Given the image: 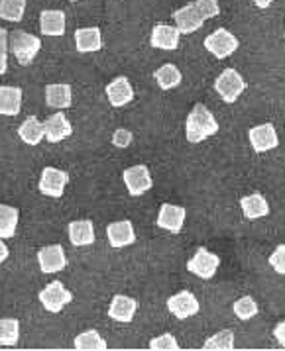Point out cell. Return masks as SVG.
Listing matches in <instances>:
<instances>
[{"instance_id": "1", "label": "cell", "mask_w": 285, "mask_h": 351, "mask_svg": "<svg viewBox=\"0 0 285 351\" xmlns=\"http://www.w3.org/2000/svg\"><path fill=\"white\" fill-rule=\"evenodd\" d=\"M218 132V122L213 116V112L203 106V104H195L193 110L189 112L185 122V138L189 143H201L207 138H211Z\"/></svg>"}, {"instance_id": "2", "label": "cell", "mask_w": 285, "mask_h": 351, "mask_svg": "<svg viewBox=\"0 0 285 351\" xmlns=\"http://www.w3.org/2000/svg\"><path fill=\"white\" fill-rule=\"evenodd\" d=\"M10 49H12V53L18 59V63L26 67V65H30L36 59L38 51L42 49V40L32 36L28 32L14 29L10 34Z\"/></svg>"}, {"instance_id": "3", "label": "cell", "mask_w": 285, "mask_h": 351, "mask_svg": "<svg viewBox=\"0 0 285 351\" xmlns=\"http://www.w3.org/2000/svg\"><path fill=\"white\" fill-rule=\"evenodd\" d=\"M214 90L227 104H232L240 99V95L246 90V81L236 69H225L214 81Z\"/></svg>"}, {"instance_id": "4", "label": "cell", "mask_w": 285, "mask_h": 351, "mask_svg": "<svg viewBox=\"0 0 285 351\" xmlns=\"http://www.w3.org/2000/svg\"><path fill=\"white\" fill-rule=\"evenodd\" d=\"M238 38L232 34V32H228L225 28H218L214 29L213 34H209L207 38H205V47H207V51L209 53H213L216 59H227L230 57L236 49H238Z\"/></svg>"}, {"instance_id": "5", "label": "cell", "mask_w": 285, "mask_h": 351, "mask_svg": "<svg viewBox=\"0 0 285 351\" xmlns=\"http://www.w3.org/2000/svg\"><path fill=\"white\" fill-rule=\"evenodd\" d=\"M218 265H220V257L216 253L205 250V247H199L195 255L187 261V269L205 281L213 279L218 271Z\"/></svg>"}, {"instance_id": "6", "label": "cell", "mask_w": 285, "mask_h": 351, "mask_svg": "<svg viewBox=\"0 0 285 351\" xmlns=\"http://www.w3.org/2000/svg\"><path fill=\"white\" fill-rule=\"evenodd\" d=\"M71 300V291H67L61 281H52L45 289H43L42 293H40V302H42V306L47 310V312H52V314L61 312L63 306H67Z\"/></svg>"}, {"instance_id": "7", "label": "cell", "mask_w": 285, "mask_h": 351, "mask_svg": "<svg viewBox=\"0 0 285 351\" xmlns=\"http://www.w3.org/2000/svg\"><path fill=\"white\" fill-rule=\"evenodd\" d=\"M67 183H69V175L65 171L56 167H45L42 171V177H40V193L52 198L63 197Z\"/></svg>"}, {"instance_id": "8", "label": "cell", "mask_w": 285, "mask_h": 351, "mask_svg": "<svg viewBox=\"0 0 285 351\" xmlns=\"http://www.w3.org/2000/svg\"><path fill=\"white\" fill-rule=\"evenodd\" d=\"M122 179H124V184H126V189H128V193L132 197H140V195L148 193L154 186L150 169L146 167V165L128 167L122 173Z\"/></svg>"}, {"instance_id": "9", "label": "cell", "mask_w": 285, "mask_h": 351, "mask_svg": "<svg viewBox=\"0 0 285 351\" xmlns=\"http://www.w3.org/2000/svg\"><path fill=\"white\" fill-rule=\"evenodd\" d=\"M173 20H175V26L179 28L181 34H193V32L203 28V24L207 22L195 2H189L185 6L177 8L173 12Z\"/></svg>"}, {"instance_id": "10", "label": "cell", "mask_w": 285, "mask_h": 351, "mask_svg": "<svg viewBox=\"0 0 285 351\" xmlns=\"http://www.w3.org/2000/svg\"><path fill=\"white\" fill-rule=\"evenodd\" d=\"M248 138H250L252 149L256 154L270 152V149H275L280 145V138H277V132H275L273 124H260V126L250 128Z\"/></svg>"}, {"instance_id": "11", "label": "cell", "mask_w": 285, "mask_h": 351, "mask_svg": "<svg viewBox=\"0 0 285 351\" xmlns=\"http://www.w3.org/2000/svg\"><path fill=\"white\" fill-rule=\"evenodd\" d=\"M187 210L183 206H177V204H161L159 214H157V228L171 232V234H179L183 230L185 224Z\"/></svg>"}, {"instance_id": "12", "label": "cell", "mask_w": 285, "mask_h": 351, "mask_svg": "<svg viewBox=\"0 0 285 351\" xmlns=\"http://www.w3.org/2000/svg\"><path fill=\"white\" fill-rule=\"evenodd\" d=\"M168 310H170L175 318L185 320V318H191V316H195L199 312L201 304L199 300H197V296L193 295V293L181 291V293L173 295L168 300Z\"/></svg>"}, {"instance_id": "13", "label": "cell", "mask_w": 285, "mask_h": 351, "mask_svg": "<svg viewBox=\"0 0 285 351\" xmlns=\"http://www.w3.org/2000/svg\"><path fill=\"white\" fill-rule=\"evenodd\" d=\"M38 263H40V269L42 273H59L63 269L67 267V255H65V250L56 243V245H47L38 252Z\"/></svg>"}, {"instance_id": "14", "label": "cell", "mask_w": 285, "mask_h": 351, "mask_svg": "<svg viewBox=\"0 0 285 351\" xmlns=\"http://www.w3.org/2000/svg\"><path fill=\"white\" fill-rule=\"evenodd\" d=\"M43 126H45V140L49 141V143H59V141H63L73 134L71 122L67 120V116L61 112V110L52 114L43 122Z\"/></svg>"}, {"instance_id": "15", "label": "cell", "mask_w": 285, "mask_h": 351, "mask_svg": "<svg viewBox=\"0 0 285 351\" xmlns=\"http://www.w3.org/2000/svg\"><path fill=\"white\" fill-rule=\"evenodd\" d=\"M106 238L109 243L114 250H122L126 245H132L136 241V234H134V226L130 220H120V222H113L106 228Z\"/></svg>"}, {"instance_id": "16", "label": "cell", "mask_w": 285, "mask_h": 351, "mask_svg": "<svg viewBox=\"0 0 285 351\" xmlns=\"http://www.w3.org/2000/svg\"><path fill=\"white\" fill-rule=\"evenodd\" d=\"M179 38H181V32L177 26H170V24H156L154 29H152V38L150 42L157 49H166V51H171V49H177L179 45Z\"/></svg>"}, {"instance_id": "17", "label": "cell", "mask_w": 285, "mask_h": 351, "mask_svg": "<svg viewBox=\"0 0 285 351\" xmlns=\"http://www.w3.org/2000/svg\"><path fill=\"white\" fill-rule=\"evenodd\" d=\"M106 97L114 108H122L134 99V88L126 77H116L114 81L106 84Z\"/></svg>"}, {"instance_id": "18", "label": "cell", "mask_w": 285, "mask_h": 351, "mask_svg": "<svg viewBox=\"0 0 285 351\" xmlns=\"http://www.w3.org/2000/svg\"><path fill=\"white\" fill-rule=\"evenodd\" d=\"M136 310H138V302L126 295H116L109 306V316L116 320V322H132L134 316H136Z\"/></svg>"}, {"instance_id": "19", "label": "cell", "mask_w": 285, "mask_h": 351, "mask_svg": "<svg viewBox=\"0 0 285 351\" xmlns=\"http://www.w3.org/2000/svg\"><path fill=\"white\" fill-rule=\"evenodd\" d=\"M45 102H47L49 108H57V110L69 108L73 102L71 86L63 83L47 84L45 86Z\"/></svg>"}, {"instance_id": "20", "label": "cell", "mask_w": 285, "mask_h": 351, "mask_svg": "<svg viewBox=\"0 0 285 351\" xmlns=\"http://www.w3.org/2000/svg\"><path fill=\"white\" fill-rule=\"evenodd\" d=\"M67 18L63 10H43L40 16V28L43 36H63Z\"/></svg>"}, {"instance_id": "21", "label": "cell", "mask_w": 285, "mask_h": 351, "mask_svg": "<svg viewBox=\"0 0 285 351\" xmlns=\"http://www.w3.org/2000/svg\"><path fill=\"white\" fill-rule=\"evenodd\" d=\"M240 208H242L244 218H248V220H258V218H264V216L270 214L268 200L262 197V195H258V193L244 197L240 200Z\"/></svg>"}, {"instance_id": "22", "label": "cell", "mask_w": 285, "mask_h": 351, "mask_svg": "<svg viewBox=\"0 0 285 351\" xmlns=\"http://www.w3.org/2000/svg\"><path fill=\"white\" fill-rule=\"evenodd\" d=\"M69 239L75 247L91 245L95 241V226L91 220H75L69 224Z\"/></svg>"}, {"instance_id": "23", "label": "cell", "mask_w": 285, "mask_h": 351, "mask_svg": "<svg viewBox=\"0 0 285 351\" xmlns=\"http://www.w3.org/2000/svg\"><path fill=\"white\" fill-rule=\"evenodd\" d=\"M75 45L81 53L99 51L102 47V36L99 28H81L75 32Z\"/></svg>"}, {"instance_id": "24", "label": "cell", "mask_w": 285, "mask_h": 351, "mask_svg": "<svg viewBox=\"0 0 285 351\" xmlns=\"http://www.w3.org/2000/svg\"><path fill=\"white\" fill-rule=\"evenodd\" d=\"M18 136H20V140L24 141V143H28V145H38L45 138V126L36 116H28L18 128Z\"/></svg>"}, {"instance_id": "25", "label": "cell", "mask_w": 285, "mask_h": 351, "mask_svg": "<svg viewBox=\"0 0 285 351\" xmlns=\"http://www.w3.org/2000/svg\"><path fill=\"white\" fill-rule=\"evenodd\" d=\"M22 108V90L18 86H0V114L16 116Z\"/></svg>"}, {"instance_id": "26", "label": "cell", "mask_w": 285, "mask_h": 351, "mask_svg": "<svg viewBox=\"0 0 285 351\" xmlns=\"http://www.w3.org/2000/svg\"><path fill=\"white\" fill-rule=\"evenodd\" d=\"M18 220H20V212H18V208L8 206V204H0V238H14L16 228H18Z\"/></svg>"}, {"instance_id": "27", "label": "cell", "mask_w": 285, "mask_h": 351, "mask_svg": "<svg viewBox=\"0 0 285 351\" xmlns=\"http://www.w3.org/2000/svg\"><path fill=\"white\" fill-rule=\"evenodd\" d=\"M154 77H156L157 84H159V88L161 90H171V88H175V86H179L181 81H183V75H181V71L177 69L175 65H171V63H166V65H161L159 69L154 73Z\"/></svg>"}, {"instance_id": "28", "label": "cell", "mask_w": 285, "mask_h": 351, "mask_svg": "<svg viewBox=\"0 0 285 351\" xmlns=\"http://www.w3.org/2000/svg\"><path fill=\"white\" fill-rule=\"evenodd\" d=\"M26 0H0V18L8 22H20L24 18Z\"/></svg>"}, {"instance_id": "29", "label": "cell", "mask_w": 285, "mask_h": 351, "mask_svg": "<svg viewBox=\"0 0 285 351\" xmlns=\"http://www.w3.org/2000/svg\"><path fill=\"white\" fill-rule=\"evenodd\" d=\"M75 350H106V341L97 330H89L75 337Z\"/></svg>"}, {"instance_id": "30", "label": "cell", "mask_w": 285, "mask_h": 351, "mask_svg": "<svg viewBox=\"0 0 285 351\" xmlns=\"http://www.w3.org/2000/svg\"><path fill=\"white\" fill-rule=\"evenodd\" d=\"M20 339V322L16 318H0V343L16 346Z\"/></svg>"}, {"instance_id": "31", "label": "cell", "mask_w": 285, "mask_h": 351, "mask_svg": "<svg viewBox=\"0 0 285 351\" xmlns=\"http://www.w3.org/2000/svg\"><path fill=\"white\" fill-rule=\"evenodd\" d=\"M205 350H232L234 348V332L232 330H223L218 334L211 336L205 343Z\"/></svg>"}, {"instance_id": "32", "label": "cell", "mask_w": 285, "mask_h": 351, "mask_svg": "<svg viewBox=\"0 0 285 351\" xmlns=\"http://www.w3.org/2000/svg\"><path fill=\"white\" fill-rule=\"evenodd\" d=\"M232 310H234V314H236L240 320H250V318H254L258 314V304L252 296H242V298H238V300L232 304Z\"/></svg>"}, {"instance_id": "33", "label": "cell", "mask_w": 285, "mask_h": 351, "mask_svg": "<svg viewBox=\"0 0 285 351\" xmlns=\"http://www.w3.org/2000/svg\"><path fill=\"white\" fill-rule=\"evenodd\" d=\"M8 45H10V36L4 28H0V75L8 71Z\"/></svg>"}, {"instance_id": "34", "label": "cell", "mask_w": 285, "mask_h": 351, "mask_svg": "<svg viewBox=\"0 0 285 351\" xmlns=\"http://www.w3.org/2000/svg\"><path fill=\"white\" fill-rule=\"evenodd\" d=\"M195 4H197V8H199V12L205 20H211V18H216L220 14V6L216 0H195Z\"/></svg>"}, {"instance_id": "35", "label": "cell", "mask_w": 285, "mask_h": 351, "mask_svg": "<svg viewBox=\"0 0 285 351\" xmlns=\"http://www.w3.org/2000/svg\"><path fill=\"white\" fill-rule=\"evenodd\" d=\"M150 350H179V343L171 334H163V336H157L150 341Z\"/></svg>"}, {"instance_id": "36", "label": "cell", "mask_w": 285, "mask_h": 351, "mask_svg": "<svg viewBox=\"0 0 285 351\" xmlns=\"http://www.w3.org/2000/svg\"><path fill=\"white\" fill-rule=\"evenodd\" d=\"M270 265L275 273L280 275H285V243L277 245L275 252L270 255Z\"/></svg>"}, {"instance_id": "37", "label": "cell", "mask_w": 285, "mask_h": 351, "mask_svg": "<svg viewBox=\"0 0 285 351\" xmlns=\"http://www.w3.org/2000/svg\"><path fill=\"white\" fill-rule=\"evenodd\" d=\"M113 143L116 147H128L130 143H132V132L124 130V128L116 130L113 134Z\"/></svg>"}, {"instance_id": "38", "label": "cell", "mask_w": 285, "mask_h": 351, "mask_svg": "<svg viewBox=\"0 0 285 351\" xmlns=\"http://www.w3.org/2000/svg\"><path fill=\"white\" fill-rule=\"evenodd\" d=\"M273 336H275V339L285 348V320H282V322L273 328Z\"/></svg>"}, {"instance_id": "39", "label": "cell", "mask_w": 285, "mask_h": 351, "mask_svg": "<svg viewBox=\"0 0 285 351\" xmlns=\"http://www.w3.org/2000/svg\"><path fill=\"white\" fill-rule=\"evenodd\" d=\"M6 257H8V247L4 245V241L0 238V263H4L6 261Z\"/></svg>"}, {"instance_id": "40", "label": "cell", "mask_w": 285, "mask_h": 351, "mask_svg": "<svg viewBox=\"0 0 285 351\" xmlns=\"http://www.w3.org/2000/svg\"><path fill=\"white\" fill-rule=\"evenodd\" d=\"M252 2L256 4L258 8H262V10H264V8H268V6H271V4H273L275 0H252Z\"/></svg>"}, {"instance_id": "41", "label": "cell", "mask_w": 285, "mask_h": 351, "mask_svg": "<svg viewBox=\"0 0 285 351\" xmlns=\"http://www.w3.org/2000/svg\"><path fill=\"white\" fill-rule=\"evenodd\" d=\"M71 2H77V0H71Z\"/></svg>"}]
</instances>
